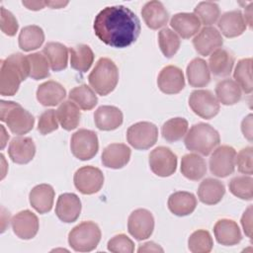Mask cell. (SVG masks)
I'll use <instances>...</instances> for the list:
<instances>
[{
	"label": "cell",
	"instance_id": "cell-7",
	"mask_svg": "<svg viewBox=\"0 0 253 253\" xmlns=\"http://www.w3.org/2000/svg\"><path fill=\"white\" fill-rule=\"evenodd\" d=\"M70 149L72 154L80 160L85 161L93 158L99 149L97 133L91 129H78L71 136Z\"/></svg>",
	"mask_w": 253,
	"mask_h": 253
},
{
	"label": "cell",
	"instance_id": "cell-48",
	"mask_svg": "<svg viewBox=\"0 0 253 253\" xmlns=\"http://www.w3.org/2000/svg\"><path fill=\"white\" fill-rule=\"evenodd\" d=\"M0 26L1 31L8 37L15 36L19 28V24L15 16L4 7H1Z\"/></svg>",
	"mask_w": 253,
	"mask_h": 253
},
{
	"label": "cell",
	"instance_id": "cell-38",
	"mask_svg": "<svg viewBox=\"0 0 253 253\" xmlns=\"http://www.w3.org/2000/svg\"><path fill=\"white\" fill-rule=\"evenodd\" d=\"M234 81L238 84L240 89L246 94H250L253 90L252 84V58H242L236 63L233 72Z\"/></svg>",
	"mask_w": 253,
	"mask_h": 253
},
{
	"label": "cell",
	"instance_id": "cell-23",
	"mask_svg": "<svg viewBox=\"0 0 253 253\" xmlns=\"http://www.w3.org/2000/svg\"><path fill=\"white\" fill-rule=\"evenodd\" d=\"M65 97V88L60 83L53 80L42 83L37 89V99L45 107H54L62 103Z\"/></svg>",
	"mask_w": 253,
	"mask_h": 253
},
{
	"label": "cell",
	"instance_id": "cell-2",
	"mask_svg": "<svg viewBox=\"0 0 253 253\" xmlns=\"http://www.w3.org/2000/svg\"><path fill=\"white\" fill-rule=\"evenodd\" d=\"M30 76V62L28 56L17 52L1 60L0 94L14 96L20 84Z\"/></svg>",
	"mask_w": 253,
	"mask_h": 253
},
{
	"label": "cell",
	"instance_id": "cell-24",
	"mask_svg": "<svg viewBox=\"0 0 253 253\" xmlns=\"http://www.w3.org/2000/svg\"><path fill=\"white\" fill-rule=\"evenodd\" d=\"M144 23L151 30H158L164 27L169 19V13L164 5L157 0L149 1L141 9Z\"/></svg>",
	"mask_w": 253,
	"mask_h": 253
},
{
	"label": "cell",
	"instance_id": "cell-49",
	"mask_svg": "<svg viewBox=\"0 0 253 253\" xmlns=\"http://www.w3.org/2000/svg\"><path fill=\"white\" fill-rule=\"evenodd\" d=\"M241 225L245 235L249 238L252 237V206H249L243 212L241 217Z\"/></svg>",
	"mask_w": 253,
	"mask_h": 253
},
{
	"label": "cell",
	"instance_id": "cell-42",
	"mask_svg": "<svg viewBox=\"0 0 253 253\" xmlns=\"http://www.w3.org/2000/svg\"><path fill=\"white\" fill-rule=\"evenodd\" d=\"M158 43L163 55L171 58L180 47V39L172 30L164 28L158 33Z\"/></svg>",
	"mask_w": 253,
	"mask_h": 253
},
{
	"label": "cell",
	"instance_id": "cell-46",
	"mask_svg": "<svg viewBox=\"0 0 253 253\" xmlns=\"http://www.w3.org/2000/svg\"><path fill=\"white\" fill-rule=\"evenodd\" d=\"M58 128V120L56 112L52 109L44 111L39 119L38 130L42 134H48Z\"/></svg>",
	"mask_w": 253,
	"mask_h": 253
},
{
	"label": "cell",
	"instance_id": "cell-43",
	"mask_svg": "<svg viewBox=\"0 0 253 253\" xmlns=\"http://www.w3.org/2000/svg\"><path fill=\"white\" fill-rule=\"evenodd\" d=\"M194 14L205 27L210 26L217 21L219 17V7L215 2L203 1L196 6Z\"/></svg>",
	"mask_w": 253,
	"mask_h": 253
},
{
	"label": "cell",
	"instance_id": "cell-37",
	"mask_svg": "<svg viewBox=\"0 0 253 253\" xmlns=\"http://www.w3.org/2000/svg\"><path fill=\"white\" fill-rule=\"evenodd\" d=\"M69 100L74 102L83 111L92 110L98 103V98L93 89L86 84L74 87L69 92Z\"/></svg>",
	"mask_w": 253,
	"mask_h": 253
},
{
	"label": "cell",
	"instance_id": "cell-20",
	"mask_svg": "<svg viewBox=\"0 0 253 253\" xmlns=\"http://www.w3.org/2000/svg\"><path fill=\"white\" fill-rule=\"evenodd\" d=\"M213 233L216 241L224 246L236 245L242 239L238 224L229 218L217 220L213 226Z\"/></svg>",
	"mask_w": 253,
	"mask_h": 253
},
{
	"label": "cell",
	"instance_id": "cell-11",
	"mask_svg": "<svg viewBox=\"0 0 253 253\" xmlns=\"http://www.w3.org/2000/svg\"><path fill=\"white\" fill-rule=\"evenodd\" d=\"M189 106L199 117L210 120L219 112V103L210 90H195L189 98Z\"/></svg>",
	"mask_w": 253,
	"mask_h": 253
},
{
	"label": "cell",
	"instance_id": "cell-53",
	"mask_svg": "<svg viewBox=\"0 0 253 253\" xmlns=\"http://www.w3.org/2000/svg\"><path fill=\"white\" fill-rule=\"evenodd\" d=\"M45 4L47 6H49L50 8L52 9H59V8H62L64 6H66L68 4L67 1L65 2H62V1H49V2H45Z\"/></svg>",
	"mask_w": 253,
	"mask_h": 253
},
{
	"label": "cell",
	"instance_id": "cell-32",
	"mask_svg": "<svg viewBox=\"0 0 253 253\" xmlns=\"http://www.w3.org/2000/svg\"><path fill=\"white\" fill-rule=\"evenodd\" d=\"M181 173L184 177L192 181L202 179L207 172L205 159L196 153L185 154L181 159Z\"/></svg>",
	"mask_w": 253,
	"mask_h": 253
},
{
	"label": "cell",
	"instance_id": "cell-35",
	"mask_svg": "<svg viewBox=\"0 0 253 253\" xmlns=\"http://www.w3.org/2000/svg\"><path fill=\"white\" fill-rule=\"evenodd\" d=\"M215 95L218 103L231 106L241 100L242 93L238 84L232 79H223L215 85Z\"/></svg>",
	"mask_w": 253,
	"mask_h": 253
},
{
	"label": "cell",
	"instance_id": "cell-47",
	"mask_svg": "<svg viewBox=\"0 0 253 253\" xmlns=\"http://www.w3.org/2000/svg\"><path fill=\"white\" fill-rule=\"evenodd\" d=\"M253 148L251 146H247L245 148H242L236 158H235V164L237 165V169L240 173L251 176L253 173Z\"/></svg>",
	"mask_w": 253,
	"mask_h": 253
},
{
	"label": "cell",
	"instance_id": "cell-39",
	"mask_svg": "<svg viewBox=\"0 0 253 253\" xmlns=\"http://www.w3.org/2000/svg\"><path fill=\"white\" fill-rule=\"evenodd\" d=\"M188 131V121L184 118H173L165 122L161 127V134L168 142L180 140Z\"/></svg>",
	"mask_w": 253,
	"mask_h": 253
},
{
	"label": "cell",
	"instance_id": "cell-29",
	"mask_svg": "<svg viewBox=\"0 0 253 253\" xmlns=\"http://www.w3.org/2000/svg\"><path fill=\"white\" fill-rule=\"evenodd\" d=\"M234 65L233 54L224 48L214 50L209 59L210 71L216 77L229 76Z\"/></svg>",
	"mask_w": 253,
	"mask_h": 253
},
{
	"label": "cell",
	"instance_id": "cell-41",
	"mask_svg": "<svg viewBox=\"0 0 253 253\" xmlns=\"http://www.w3.org/2000/svg\"><path fill=\"white\" fill-rule=\"evenodd\" d=\"M213 241L211 233L205 229L194 231L188 239V248L193 253H209L211 251Z\"/></svg>",
	"mask_w": 253,
	"mask_h": 253
},
{
	"label": "cell",
	"instance_id": "cell-28",
	"mask_svg": "<svg viewBox=\"0 0 253 253\" xmlns=\"http://www.w3.org/2000/svg\"><path fill=\"white\" fill-rule=\"evenodd\" d=\"M225 194V187L222 182L213 178L203 180L198 188L199 200L209 206L218 204Z\"/></svg>",
	"mask_w": 253,
	"mask_h": 253
},
{
	"label": "cell",
	"instance_id": "cell-26",
	"mask_svg": "<svg viewBox=\"0 0 253 253\" xmlns=\"http://www.w3.org/2000/svg\"><path fill=\"white\" fill-rule=\"evenodd\" d=\"M170 26L182 39H190L198 34L201 22L194 13H178L171 18Z\"/></svg>",
	"mask_w": 253,
	"mask_h": 253
},
{
	"label": "cell",
	"instance_id": "cell-22",
	"mask_svg": "<svg viewBox=\"0 0 253 253\" xmlns=\"http://www.w3.org/2000/svg\"><path fill=\"white\" fill-rule=\"evenodd\" d=\"M124 116L122 111L115 106H101L94 114L96 126L101 130H114L123 124Z\"/></svg>",
	"mask_w": 253,
	"mask_h": 253
},
{
	"label": "cell",
	"instance_id": "cell-31",
	"mask_svg": "<svg viewBox=\"0 0 253 253\" xmlns=\"http://www.w3.org/2000/svg\"><path fill=\"white\" fill-rule=\"evenodd\" d=\"M42 53L46 57L52 71H61L67 67L68 49L63 43L49 42L44 45Z\"/></svg>",
	"mask_w": 253,
	"mask_h": 253
},
{
	"label": "cell",
	"instance_id": "cell-15",
	"mask_svg": "<svg viewBox=\"0 0 253 253\" xmlns=\"http://www.w3.org/2000/svg\"><path fill=\"white\" fill-rule=\"evenodd\" d=\"M223 44L221 34L214 27H204L194 38L193 45L203 56L211 54Z\"/></svg>",
	"mask_w": 253,
	"mask_h": 253
},
{
	"label": "cell",
	"instance_id": "cell-8",
	"mask_svg": "<svg viewBox=\"0 0 253 253\" xmlns=\"http://www.w3.org/2000/svg\"><path fill=\"white\" fill-rule=\"evenodd\" d=\"M158 138V128L150 122H138L126 131L127 142L135 149L145 150L152 147Z\"/></svg>",
	"mask_w": 253,
	"mask_h": 253
},
{
	"label": "cell",
	"instance_id": "cell-4",
	"mask_svg": "<svg viewBox=\"0 0 253 253\" xmlns=\"http://www.w3.org/2000/svg\"><path fill=\"white\" fill-rule=\"evenodd\" d=\"M92 89L101 96L110 94L119 81V69L116 63L108 58L101 57L88 76Z\"/></svg>",
	"mask_w": 253,
	"mask_h": 253
},
{
	"label": "cell",
	"instance_id": "cell-5",
	"mask_svg": "<svg viewBox=\"0 0 253 253\" xmlns=\"http://www.w3.org/2000/svg\"><path fill=\"white\" fill-rule=\"evenodd\" d=\"M0 106V120L7 124L11 132L23 135L33 129L35 118L20 104L2 100Z\"/></svg>",
	"mask_w": 253,
	"mask_h": 253
},
{
	"label": "cell",
	"instance_id": "cell-52",
	"mask_svg": "<svg viewBox=\"0 0 253 253\" xmlns=\"http://www.w3.org/2000/svg\"><path fill=\"white\" fill-rule=\"evenodd\" d=\"M22 4L26 6L29 10H33V11L42 10L46 6L45 2L43 1H23Z\"/></svg>",
	"mask_w": 253,
	"mask_h": 253
},
{
	"label": "cell",
	"instance_id": "cell-25",
	"mask_svg": "<svg viewBox=\"0 0 253 253\" xmlns=\"http://www.w3.org/2000/svg\"><path fill=\"white\" fill-rule=\"evenodd\" d=\"M54 195V190L50 185H37L30 192V204L39 213H46L50 211L53 206Z\"/></svg>",
	"mask_w": 253,
	"mask_h": 253
},
{
	"label": "cell",
	"instance_id": "cell-12",
	"mask_svg": "<svg viewBox=\"0 0 253 253\" xmlns=\"http://www.w3.org/2000/svg\"><path fill=\"white\" fill-rule=\"evenodd\" d=\"M149 167L159 177H169L175 173L177 168L176 154L166 146H158L149 154Z\"/></svg>",
	"mask_w": 253,
	"mask_h": 253
},
{
	"label": "cell",
	"instance_id": "cell-17",
	"mask_svg": "<svg viewBox=\"0 0 253 253\" xmlns=\"http://www.w3.org/2000/svg\"><path fill=\"white\" fill-rule=\"evenodd\" d=\"M81 212V201L79 197L73 193L61 194L56 202L55 214L66 223L75 221Z\"/></svg>",
	"mask_w": 253,
	"mask_h": 253
},
{
	"label": "cell",
	"instance_id": "cell-21",
	"mask_svg": "<svg viewBox=\"0 0 253 253\" xmlns=\"http://www.w3.org/2000/svg\"><path fill=\"white\" fill-rule=\"evenodd\" d=\"M217 26L221 34L226 38L239 37L247 28L244 16L239 10H233L222 14L218 20Z\"/></svg>",
	"mask_w": 253,
	"mask_h": 253
},
{
	"label": "cell",
	"instance_id": "cell-14",
	"mask_svg": "<svg viewBox=\"0 0 253 253\" xmlns=\"http://www.w3.org/2000/svg\"><path fill=\"white\" fill-rule=\"evenodd\" d=\"M11 224L16 236L25 240L34 238L40 227L38 216L29 210L16 213L11 220Z\"/></svg>",
	"mask_w": 253,
	"mask_h": 253
},
{
	"label": "cell",
	"instance_id": "cell-36",
	"mask_svg": "<svg viewBox=\"0 0 253 253\" xmlns=\"http://www.w3.org/2000/svg\"><path fill=\"white\" fill-rule=\"evenodd\" d=\"M70 65L80 72H87L94 61V53L87 44H77L69 48Z\"/></svg>",
	"mask_w": 253,
	"mask_h": 253
},
{
	"label": "cell",
	"instance_id": "cell-51",
	"mask_svg": "<svg viewBox=\"0 0 253 253\" xmlns=\"http://www.w3.org/2000/svg\"><path fill=\"white\" fill-rule=\"evenodd\" d=\"M163 248L153 241H148L139 246L137 252H163Z\"/></svg>",
	"mask_w": 253,
	"mask_h": 253
},
{
	"label": "cell",
	"instance_id": "cell-30",
	"mask_svg": "<svg viewBox=\"0 0 253 253\" xmlns=\"http://www.w3.org/2000/svg\"><path fill=\"white\" fill-rule=\"evenodd\" d=\"M186 74L192 87L200 88L207 86L211 81V71L208 63L201 57H196L187 65Z\"/></svg>",
	"mask_w": 253,
	"mask_h": 253
},
{
	"label": "cell",
	"instance_id": "cell-27",
	"mask_svg": "<svg viewBox=\"0 0 253 253\" xmlns=\"http://www.w3.org/2000/svg\"><path fill=\"white\" fill-rule=\"evenodd\" d=\"M167 205L169 211L173 214L177 216H186L196 210L197 199L192 193L178 191L169 196Z\"/></svg>",
	"mask_w": 253,
	"mask_h": 253
},
{
	"label": "cell",
	"instance_id": "cell-1",
	"mask_svg": "<svg viewBox=\"0 0 253 253\" xmlns=\"http://www.w3.org/2000/svg\"><path fill=\"white\" fill-rule=\"evenodd\" d=\"M97 38L112 47L124 48L132 44L140 34V21L127 7L108 6L101 10L94 20Z\"/></svg>",
	"mask_w": 253,
	"mask_h": 253
},
{
	"label": "cell",
	"instance_id": "cell-44",
	"mask_svg": "<svg viewBox=\"0 0 253 253\" xmlns=\"http://www.w3.org/2000/svg\"><path fill=\"white\" fill-rule=\"evenodd\" d=\"M27 56L30 62V77L32 79L41 80L49 76V63L44 55L34 52Z\"/></svg>",
	"mask_w": 253,
	"mask_h": 253
},
{
	"label": "cell",
	"instance_id": "cell-45",
	"mask_svg": "<svg viewBox=\"0 0 253 253\" xmlns=\"http://www.w3.org/2000/svg\"><path fill=\"white\" fill-rule=\"evenodd\" d=\"M108 250L114 253H132L134 243L126 234H117L108 241Z\"/></svg>",
	"mask_w": 253,
	"mask_h": 253
},
{
	"label": "cell",
	"instance_id": "cell-40",
	"mask_svg": "<svg viewBox=\"0 0 253 253\" xmlns=\"http://www.w3.org/2000/svg\"><path fill=\"white\" fill-rule=\"evenodd\" d=\"M229 191L235 197L251 201L253 198V179L249 175H240L232 178L228 183Z\"/></svg>",
	"mask_w": 253,
	"mask_h": 253
},
{
	"label": "cell",
	"instance_id": "cell-54",
	"mask_svg": "<svg viewBox=\"0 0 253 253\" xmlns=\"http://www.w3.org/2000/svg\"><path fill=\"white\" fill-rule=\"evenodd\" d=\"M1 126V130H2V144H1V148L3 149L4 148V146L6 145V139H4V137H6V138H8L9 139V134H7L6 133V130H5V128H4V126Z\"/></svg>",
	"mask_w": 253,
	"mask_h": 253
},
{
	"label": "cell",
	"instance_id": "cell-50",
	"mask_svg": "<svg viewBox=\"0 0 253 253\" xmlns=\"http://www.w3.org/2000/svg\"><path fill=\"white\" fill-rule=\"evenodd\" d=\"M241 130L244 135L249 141L252 140V115L249 114L246 118L243 119L241 123Z\"/></svg>",
	"mask_w": 253,
	"mask_h": 253
},
{
	"label": "cell",
	"instance_id": "cell-9",
	"mask_svg": "<svg viewBox=\"0 0 253 253\" xmlns=\"http://www.w3.org/2000/svg\"><path fill=\"white\" fill-rule=\"evenodd\" d=\"M236 151L232 146L221 145L215 148L210 158V170L211 174L219 178H225L235 169Z\"/></svg>",
	"mask_w": 253,
	"mask_h": 253
},
{
	"label": "cell",
	"instance_id": "cell-13",
	"mask_svg": "<svg viewBox=\"0 0 253 253\" xmlns=\"http://www.w3.org/2000/svg\"><path fill=\"white\" fill-rule=\"evenodd\" d=\"M154 229V217L145 209L133 211L127 219V230L136 240H144L152 234Z\"/></svg>",
	"mask_w": 253,
	"mask_h": 253
},
{
	"label": "cell",
	"instance_id": "cell-19",
	"mask_svg": "<svg viewBox=\"0 0 253 253\" xmlns=\"http://www.w3.org/2000/svg\"><path fill=\"white\" fill-rule=\"evenodd\" d=\"M131 150L124 143H111L102 153V163L107 168L121 169L126 166L130 159Z\"/></svg>",
	"mask_w": 253,
	"mask_h": 253
},
{
	"label": "cell",
	"instance_id": "cell-10",
	"mask_svg": "<svg viewBox=\"0 0 253 253\" xmlns=\"http://www.w3.org/2000/svg\"><path fill=\"white\" fill-rule=\"evenodd\" d=\"M75 188L83 195H92L99 192L104 184L103 172L95 166L79 168L73 177Z\"/></svg>",
	"mask_w": 253,
	"mask_h": 253
},
{
	"label": "cell",
	"instance_id": "cell-6",
	"mask_svg": "<svg viewBox=\"0 0 253 253\" xmlns=\"http://www.w3.org/2000/svg\"><path fill=\"white\" fill-rule=\"evenodd\" d=\"M101 229L93 221H83L74 226L68 234L70 247L77 252L94 250L101 240Z\"/></svg>",
	"mask_w": 253,
	"mask_h": 253
},
{
	"label": "cell",
	"instance_id": "cell-3",
	"mask_svg": "<svg viewBox=\"0 0 253 253\" xmlns=\"http://www.w3.org/2000/svg\"><path fill=\"white\" fill-rule=\"evenodd\" d=\"M184 143L187 149L202 155H209L220 142L218 131L209 124L193 125L185 134Z\"/></svg>",
	"mask_w": 253,
	"mask_h": 253
},
{
	"label": "cell",
	"instance_id": "cell-16",
	"mask_svg": "<svg viewBox=\"0 0 253 253\" xmlns=\"http://www.w3.org/2000/svg\"><path fill=\"white\" fill-rule=\"evenodd\" d=\"M157 85L161 92L165 94H177L185 87L183 71L175 65L163 67L157 77Z\"/></svg>",
	"mask_w": 253,
	"mask_h": 253
},
{
	"label": "cell",
	"instance_id": "cell-34",
	"mask_svg": "<svg viewBox=\"0 0 253 253\" xmlns=\"http://www.w3.org/2000/svg\"><path fill=\"white\" fill-rule=\"evenodd\" d=\"M19 47L24 51H32L40 46L44 42V33L42 29L37 25L24 27L18 38Z\"/></svg>",
	"mask_w": 253,
	"mask_h": 253
},
{
	"label": "cell",
	"instance_id": "cell-33",
	"mask_svg": "<svg viewBox=\"0 0 253 253\" xmlns=\"http://www.w3.org/2000/svg\"><path fill=\"white\" fill-rule=\"evenodd\" d=\"M56 117L63 129L72 130L80 123V108L71 100L63 101L56 110Z\"/></svg>",
	"mask_w": 253,
	"mask_h": 253
},
{
	"label": "cell",
	"instance_id": "cell-18",
	"mask_svg": "<svg viewBox=\"0 0 253 253\" xmlns=\"http://www.w3.org/2000/svg\"><path fill=\"white\" fill-rule=\"evenodd\" d=\"M8 154L14 163H29L33 160L36 154V145L34 140L28 136L14 137L9 144Z\"/></svg>",
	"mask_w": 253,
	"mask_h": 253
}]
</instances>
